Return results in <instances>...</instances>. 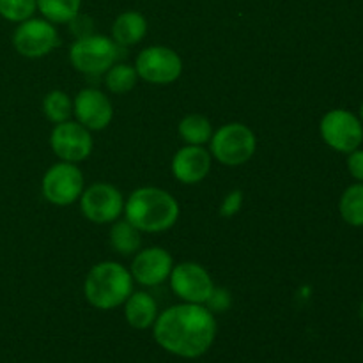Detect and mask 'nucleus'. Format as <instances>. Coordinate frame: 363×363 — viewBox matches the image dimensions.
I'll list each match as a JSON object with an SVG mask.
<instances>
[{
    "mask_svg": "<svg viewBox=\"0 0 363 363\" xmlns=\"http://www.w3.org/2000/svg\"><path fill=\"white\" fill-rule=\"evenodd\" d=\"M155 340L167 353L199 358L209 351L216 337V321L206 305L181 303L167 308L152 325Z\"/></svg>",
    "mask_w": 363,
    "mask_h": 363,
    "instance_id": "f257e3e1",
    "label": "nucleus"
},
{
    "mask_svg": "<svg viewBox=\"0 0 363 363\" xmlns=\"http://www.w3.org/2000/svg\"><path fill=\"white\" fill-rule=\"evenodd\" d=\"M124 216L140 233H163L177 222L179 206L169 191L144 186L128 197L124 204Z\"/></svg>",
    "mask_w": 363,
    "mask_h": 363,
    "instance_id": "f03ea898",
    "label": "nucleus"
},
{
    "mask_svg": "<svg viewBox=\"0 0 363 363\" xmlns=\"http://www.w3.org/2000/svg\"><path fill=\"white\" fill-rule=\"evenodd\" d=\"M133 277L119 262L105 261L92 266L84 284L89 303L99 311L121 307L133 293Z\"/></svg>",
    "mask_w": 363,
    "mask_h": 363,
    "instance_id": "7ed1b4c3",
    "label": "nucleus"
},
{
    "mask_svg": "<svg viewBox=\"0 0 363 363\" xmlns=\"http://www.w3.org/2000/svg\"><path fill=\"white\" fill-rule=\"evenodd\" d=\"M119 57V45L106 35L91 34L77 39L69 50L73 67L89 77L106 73Z\"/></svg>",
    "mask_w": 363,
    "mask_h": 363,
    "instance_id": "20e7f679",
    "label": "nucleus"
},
{
    "mask_svg": "<svg viewBox=\"0 0 363 363\" xmlns=\"http://www.w3.org/2000/svg\"><path fill=\"white\" fill-rule=\"evenodd\" d=\"M211 156L227 167L247 163L254 156L257 138L254 131L241 123H229L211 137Z\"/></svg>",
    "mask_w": 363,
    "mask_h": 363,
    "instance_id": "39448f33",
    "label": "nucleus"
},
{
    "mask_svg": "<svg viewBox=\"0 0 363 363\" xmlns=\"http://www.w3.org/2000/svg\"><path fill=\"white\" fill-rule=\"evenodd\" d=\"M319 131L326 145L337 152H353L363 142V124L360 117L344 108L330 110L319 124Z\"/></svg>",
    "mask_w": 363,
    "mask_h": 363,
    "instance_id": "423d86ee",
    "label": "nucleus"
},
{
    "mask_svg": "<svg viewBox=\"0 0 363 363\" xmlns=\"http://www.w3.org/2000/svg\"><path fill=\"white\" fill-rule=\"evenodd\" d=\"M59 32L45 18H28L18 23L13 34V45L20 55L39 59L59 46Z\"/></svg>",
    "mask_w": 363,
    "mask_h": 363,
    "instance_id": "0eeeda50",
    "label": "nucleus"
},
{
    "mask_svg": "<svg viewBox=\"0 0 363 363\" xmlns=\"http://www.w3.org/2000/svg\"><path fill=\"white\" fill-rule=\"evenodd\" d=\"M135 69L142 80L155 85H167L176 82L183 71V60L167 46H149L138 53Z\"/></svg>",
    "mask_w": 363,
    "mask_h": 363,
    "instance_id": "6e6552de",
    "label": "nucleus"
},
{
    "mask_svg": "<svg viewBox=\"0 0 363 363\" xmlns=\"http://www.w3.org/2000/svg\"><path fill=\"white\" fill-rule=\"evenodd\" d=\"M84 191V174L74 163L60 162L46 170L43 177V195L55 206H69Z\"/></svg>",
    "mask_w": 363,
    "mask_h": 363,
    "instance_id": "1a4fd4ad",
    "label": "nucleus"
},
{
    "mask_svg": "<svg viewBox=\"0 0 363 363\" xmlns=\"http://www.w3.org/2000/svg\"><path fill=\"white\" fill-rule=\"evenodd\" d=\"M169 279L174 294L184 303L204 305L215 289L211 275L197 262H181L174 266Z\"/></svg>",
    "mask_w": 363,
    "mask_h": 363,
    "instance_id": "9d476101",
    "label": "nucleus"
},
{
    "mask_svg": "<svg viewBox=\"0 0 363 363\" xmlns=\"http://www.w3.org/2000/svg\"><path fill=\"white\" fill-rule=\"evenodd\" d=\"M80 209L87 220L94 223H112L123 215L124 199L116 186L96 183L82 191Z\"/></svg>",
    "mask_w": 363,
    "mask_h": 363,
    "instance_id": "9b49d317",
    "label": "nucleus"
},
{
    "mask_svg": "<svg viewBox=\"0 0 363 363\" xmlns=\"http://www.w3.org/2000/svg\"><path fill=\"white\" fill-rule=\"evenodd\" d=\"M50 145L62 162L78 163L89 158L92 152L91 131L80 123L66 121L53 128L50 135Z\"/></svg>",
    "mask_w": 363,
    "mask_h": 363,
    "instance_id": "f8f14e48",
    "label": "nucleus"
},
{
    "mask_svg": "<svg viewBox=\"0 0 363 363\" xmlns=\"http://www.w3.org/2000/svg\"><path fill=\"white\" fill-rule=\"evenodd\" d=\"M73 113L77 116V123L89 131H99L105 130L112 121L113 106L108 96L98 89H84L74 98Z\"/></svg>",
    "mask_w": 363,
    "mask_h": 363,
    "instance_id": "ddd939ff",
    "label": "nucleus"
},
{
    "mask_svg": "<svg viewBox=\"0 0 363 363\" xmlns=\"http://www.w3.org/2000/svg\"><path fill=\"white\" fill-rule=\"evenodd\" d=\"M174 268V259L165 248L152 247L138 252L131 262V277L145 287H155L165 282Z\"/></svg>",
    "mask_w": 363,
    "mask_h": 363,
    "instance_id": "4468645a",
    "label": "nucleus"
},
{
    "mask_svg": "<svg viewBox=\"0 0 363 363\" xmlns=\"http://www.w3.org/2000/svg\"><path fill=\"white\" fill-rule=\"evenodd\" d=\"M211 170V152L202 145H186L174 155L172 174L179 183L197 184Z\"/></svg>",
    "mask_w": 363,
    "mask_h": 363,
    "instance_id": "2eb2a0df",
    "label": "nucleus"
},
{
    "mask_svg": "<svg viewBox=\"0 0 363 363\" xmlns=\"http://www.w3.org/2000/svg\"><path fill=\"white\" fill-rule=\"evenodd\" d=\"M124 315L131 328L147 330L155 325L158 318V305L156 300L145 291L131 293L130 298L124 301Z\"/></svg>",
    "mask_w": 363,
    "mask_h": 363,
    "instance_id": "dca6fc26",
    "label": "nucleus"
},
{
    "mask_svg": "<svg viewBox=\"0 0 363 363\" xmlns=\"http://www.w3.org/2000/svg\"><path fill=\"white\" fill-rule=\"evenodd\" d=\"M147 34V20L138 11H126L116 18L112 25V38L119 46H133Z\"/></svg>",
    "mask_w": 363,
    "mask_h": 363,
    "instance_id": "f3484780",
    "label": "nucleus"
},
{
    "mask_svg": "<svg viewBox=\"0 0 363 363\" xmlns=\"http://www.w3.org/2000/svg\"><path fill=\"white\" fill-rule=\"evenodd\" d=\"M110 245L121 255H131L140 248V230L126 218L116 220L110 229Z\"/></svg>",
    "mask_w": 363,
    "mask_h": 363,
    "instance_id": "a211bd4d",
    "label": "nucleus"
},
{
    "mask_svg": "<svg viewBox=\"0 0 363 363\" xmlns=\"http://www.w3.org/2000/svg\"><path fill=\"white\" fill-rule=\"evenodd\" d=\"M179 135L188 145H202L211 140V123L201 113H190L179 123Z\"/></svg>",
    "mask_w": 363,
    "mask_h": 363,
    "instance_id": "6ab92c4d",
    "label": "nucleus"
},
{
    "mask_svg": "<svg viewBox=\"0 0 363 363\" xmlns=\"http://www.w3.org/2000/svg\"><path fill=\"white\" fill-rule=\"evenodd\" d=\"M340 216L351 227H363V183L346 188L339 202Z\"/></svg>",
    "mask_w": 363,
    "mask_h": 363,
    "instance_id": "aec40b11",
    "label": "nucleus"
},
{
    "mask_svg": "<svg viewBox=\"0 0 363 363\" xmlns=\"http://www.w3.org/2000/svg\"><path fill=\"white\" fill-rule=\"evenodd\" d=\"M82 9V0H38V11L52 23H69Z\"/></svg>",
    "mask_w": 363,
    "mask_h": 363,
    "instance_id": "412c9836",
    "label": "nucleus"
},
{
    "mask_svg": "<svg viewBox=\"0 0 363 363\" xmlns=\"http://www.w3.org/2000/svg\"><path fill=\"white\" fill-rule=\"evenodd\" d=\"M138 73L130 64H113L105 73V85L113 94H124L135 87Z\"/></svg>",
    "mask_w": 363,
    "mask_h": 363,
    "instance_id": "4be33fe9",
    "label": "nucleus"
},
{
    "mask_svg": "<svg viewBox=\"0 0 363 363\" xmlns=\"http://www.w3.org/2000/svg\"><path fill=\"white\" fill-rule=\"evenodd\" d=\"M43 112L50 123H66L73 113V103L64 91H52L43 99Z\"/></svg>",
    "mask_w": 363,
    "mask_h": 363,
    "instance_id": "5701e85b",
    "label": "nucleus"
},
{
    "mask_svg": "<svg viewBox=\"0 0 363 363\" xmlns=\"http://www.w3.org/2000/svg\"><path fill=\"white\" fill-rule=\"evenodd\" d=\"M38 0H0V16L13 23H21L34 16Z\"/></svg>",
    "mask_w": 363,
    "mask_h": 363,
    "instance_id": "b1692460",
    "label": "nucleus"
},
{
    "mask_svg": "<svg viewBox=\"0 0 363 363\" xmlns=\"http://www.w3.org/2000/svg\"><path fill=\"white\" fill-rule=\"evenodd\" d=\"M230 303H233V298H230V293L227 289H222V287H215L211 293V296L206 301V307L215 314V312H225L229 311Z\"/></svg>",
    "mask_w": 363,
    "mask_h": 363,
    "instance_id": "393cba45",
    "label": "nucleus"
},
{
    "mask_svg": "<svg viewBox=\"0 0 363 363\" xmlns=\"http://www.w3.org/2000/svg\"><path fill=\"white\" fill-rule=\"evenodd\" d=\"M243 206V191L241 190H233L230 194H227V197L223 199L222 206H220V215L223 218H230V216L238 215Z\"/></svg>",
    "mask_w": 363,
    "mask_h": 363,
    "instance_id": "a878e982",
    "label": "nucleus"
},
{
    "mask_svg": "<svg viewBox=\"0 0 363 363\" xmlns=\"http://www.w3.org/2000/svg\"><path fill=\"white\" fill-rule=\"evenodd\" d=\"M69 27H71V32L77 35V39L94 34V23H92L91 18L85 16V14L78 13L77 16L69 21Z\"/></svg>",
    "mask_w": 363,
    "mask_h": 363,
    "instance_id": "bb28decb",
    "label": "nucleus"
},
{
    "mask_svg": "<svg viewBox=\"0 0 363 363\" xmlns=\"http://www.w3.org/2000/svg\"><path fill=\"white\" fill-rule=\"evenodd\" d=\"M347 170L358 183H363V149L358 147L347 155Z\"/></svg>",
    "mask_w": 363,
    "mask_h": 363,
    "instance_id": "cd10ccee",
    "label": "nucleus"
},
{
    "mask_svg": "<svg viewBox=\"0 0 363 363\" xmlns=\"http://www.w3.org/2000/svg\"><path fill=\"white\" fill-rule=\"evenodd\" d=\"M360 121H362V124H363V103H362V106H360Z\"/></svg>",
    "mask_w": 363,
    "mask_h": 363,
    "instance_id": "c85d7f7f",
    "label": "nucleus"
},
{
    "mask_svg": "<svg viewBox=\"0 0 363 363\" xmlns=\"http://www.w3.org/2000/svg\"><path fill=\"white\" fill-rule=\"evenodd\" d=\"M360 318H362V321H363V301H362V305H360Z\"/></svg>",
    "mask_w": 363,
    "mask_h": 363,
    "instance_id": "c756f323",
    "label": "nucleus"
}]
</instances>
